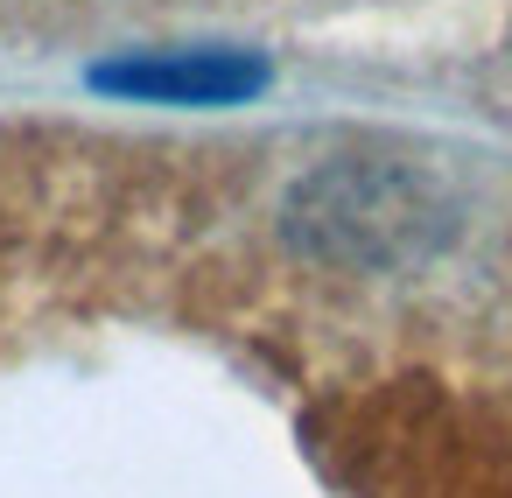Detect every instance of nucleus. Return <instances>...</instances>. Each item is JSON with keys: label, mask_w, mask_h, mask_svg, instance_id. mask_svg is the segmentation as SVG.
Returning <instances> with one entry per match:
<instances>
[{"label": "nucleus", "mask_w": 512, "mask_h": 498, "mask_svg": "<svg viewBox=\"0 0 512 498\" xmlns=\"http://www.w3.org/2000/svg\"><path fill=\"white\" fill-rule=\"evenodd\" d=\"M421 225H428V211L414 204L407 183H393V176H358V169H344V176L323 169V176L295 197V211H288L295 246L323 253V260H358V267L400 260V253L421 239Z\"/></svg>", "instance_id": "f257e3e1"}, {"label": "nucleus", "mask_w": 512, "mask_h": 498, "mask_svg": "<svg viewBox=\"0 0 512 498\" xmlns=\"http://www.w3.org/2000/svg\"><path fill=\"white\" fill-rule=\"evenodd\" d=\"M92 85L148 99V106H239L267 92V64L246 50H148V57L99 64Z\"/></svg>", "instance_id": "f03ea898"}]
</instances>
